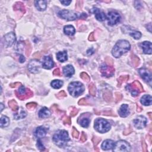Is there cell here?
Returning <instances> with one entry per match:
<instances>
[{"label":"cell","mask_w":152,"mask_h":152,"mask_svg":"<svg viewBox=\"0 0 152 152\" xmlns=\"http://www.w3.org/2000/svg\"><path fill=\"white\" fill-rule=\"evenodd\" d=\"M131 45L126 40H120L116 42L112 50V55L116 58H119L124 54L130 51Z\"/></svg>","instance_id":"obj_1"},{"label":"cell","mask_w":152,"mask_h":152,"mask_svg":"<svg viewBox=\"0 0 152 152\" xmlns=\"http://www.w3.org/2000/svg\"><path fill=\"white\" fill-rule=\"evenodd\" d=\"M53 141L56 146L59 147H64L70 141L68 132L65 130H59L53 136Z\"/></svg>","instance_id":"obj_2"},{"label":"cell","mask_w":152,"mask_h":152,"mask_svg":"<svg viewBox=\"0 0 152 152\" xmlns=\"http://www.w3.org/2000/svg\"><path fill=\"white\" fill-rule=\"evenodd\" d=\"M68 90L70 94L74 97H78L84 91V87L80 82H72L69 84Z\"/></svg>","instance_id":"obj_3"},{"label":"cell","mask_w":152,"mask_h":152,"mask_svg":"<svg viewBox=\"0 0 152 152\" xmlns=\"http://www.w3.org/2000/svg\"><path fill=\"white\" fill-rule=\"evenodd\" d=\"M111 124L103 118H98L95 122V128L100 133H105L110 130Z\"/></svg>","instance_id":"obj_4"},{"label":"cell","mask_w":152,"mask_h":152,"mask_svg":"<svg viewBox=\"0 0 152 152\" xmlns=\"http://www.w3.org/2000/svg\"><path fill=\"white\" fill-rule=\"evenodd\" d=\"M58 16L59 17L64 19V20L73 21L77 19H81L82 14L77 13V12L69 11L67 10H63L58 13Z\"/></svg>","instance_id":"obj_5"},{"label":"cell","mask_w":152,"mask_h":152,"mask_svg":"<svg viewBox=\"0 0 152 152\" xmlns=\"http://www.w3.org/2000/svg\"><path fill=\"white\" fill-rule=\"evenodd\" d=\"M126 89L128 91L130 92L132 96L134 97L139 96L140 93L144 91L141 84L137 80L134 81L132 83L127 84L126 86Z\"/></svg>","instance_id":"obj_6"},{"label":"cell","mask_w":152,"mask_h":152,"mask_svg":"<svg viewBox=\"0 0 152 152\" xmlns=\"http://www.w3.org/2000/svg\"><path fill=\"white\" fill-rule=\"evenodd\" d=\"M15 94L17 98L22 100L27 99L33 96L32 91L29 89H26L23 86H21L18 90L15 91Z\"/></svg>","instance_id":"obj_7"},{"label":"cell","mask_w":152,"mask_h":152,"mask_svg":"<svg viewBox=\"0 0 152 152\" xmlns=\"http://www.w3.org/2000/svg\"><path fill=\"white\" fill-rule=\"evenodd\" d=\"M131 146L128 142L124 140H119L115 143L113 151L115 152L130 151Z\"/></svg>","instance_id":"obj_8"},{"label":"cell","mask_w":152,"mask_h":152,"mask_svg":"<svg viewBox=\"0 0 152 152\" xmlns=\"http://www.w3.org/2000/svg\"><path fill=\"white\" fill-rule=\"evenodd\" d=\"M108 22L110 26H114L121 20V16L116 11H110L108 14Z\"/></svg>","instance_id":"obj_9"},{"label":"cell","mask_w":152,"mask_h":152,"mask_svg":"<svg viewBox=\"0 0 152 152\" xmlns=\"http://www.w3.org/2000/svg\"><path fill=\"white\" fill-rule=\"evenodd\" d=\"M100 71L103 77H111L114 74L115 68L112 65H108L103 64L100 67Z\"/></svg>","instance_id":"obj_10"},{"label":"cell","mask_w":152,"mask_h":152,"mask_svg":"<svg viewBox=\"0 0 152 152\" xmlns=\"http://www.w3.org/2000/svg\"><path fill=\"white\" fill-rule=\"evenodd\" d=\"M28 69L32 73H38L40 71L41 64L37 59L31 60L28 64Z\"/></svg>","instance_id":"obj_11"},{"label":"cell","mask_w":152,"mask_h":152,"mask_svg":"<svg viewBox=\"0 0 152 152\" xmlns=\"http://www.w3.org/2000/svg\"><path fill=\"white\" fill-rule=\"evenodd\" d=\"M134 126L137 129H142L146 126L147 119L144 116H139L134 119Z\"/></svg>","instance_id":"obj_12"},{"label":"cell","mask_w":152,"mask_h":152,"mask_svg":"<svg viewBox=\"0 0 152 152\" xmlns=\"http://www.w3.org/2000/svg\"><path fill=\"white\" fill-rule=\"evenodd\" d=\"M5 45L7 47H11L16 40V37L13 32L8 33L4 36Z\"/></svg>","instance_id":"obj_13"},{"label":"cell","mask_w":152,"mask_h":152,"mask_svg":"<svg viewBox=\"0 0 152 152\" xmlns=\"http://www.w3.org/2000/svg\"><path fill=\"white\" fill-rule=\"evenodd\" d=\"M139 72L141 77L145 82L151 83V73L146 68H140L139 70Z\"/></svg>","instance_id":"obj_14"},{"label":"cell","mask_w":152,"mask_h":152,"mask_svg":"<svg viewBox=\"0 0 152 152\" xmlns=\"http://www.w3.org/2000/svg\"><path fill=\"white\" fill-rule=\"evenodd\" d=\"M54 64L52 58L49 56H44L43 61H42V67L45 69L49 70L54 67Z\"/></svg>","instance_id":"obj_15"},{"label":"cell","mask_w":152,"mask_h":152,"mask_svg":"<svg viewBox=\"0 0 152 152\" xmlns=\"http://www.w3.org/2000/svg\"><path fill=\"white\" fill-rule=\"evenodd\" d=\"M92 12L95 14V17L99 22H103L106 19V15L103 11H101L98 8H93Z\"/></svg>","instance_id":"obj_16"},{"label":"cell","mask_w":152,"mask_h":152,"mask_svg":"<svg viewBox=\"0 0 152 152\" xmlns=\"http://www.w3.org/2000/svg\"><path fill=\"white\" fill-rule=\"evenodd\" d=\"M140 47L143 49V52L146 54H151L152 45L150 42L145 41L140 44Z\"/></svg>","instance_id":"obj_17"},{"label":"cell","mask_w":152,"mask_h":152,"mask_svg":"<svg viewBox=\"0 0 152 152\" xmlns=\"http://www.w3.org/2000/svg\"><path fill=\"white\" fill-rule=\"evenodd\" d=\"M119 115L123 118H125L130 114V111H129L128 106L127 104H124L121 107L119 111H118Z\"/></svg>","instance_id":"obj_18"},{"label":"cell","mask_w":152,"mask_h":152,"mask_svg":"<svg viewBox=\"0 0 152 152\" xmlns=\"http://www.w3.org/2000/svg\"><path fill=\"white\" fill-rule=\"evenodd\" d=\"M47 134V130L43 127H39L35 131V137L38 139H42Z\"/></svg>","instance_id":"obj_19"},{"label":"cell","mask_w":152,"mask_h":152,"mask_svg":"<svg viewBox=\"0 0 152 152\" xmlns=\"http://www.w3.org/2000/svg\"><path fill=\"white\" fill-rule=\"evenodd\" d=\"M63 72L65 77H71L74 74V68L71 65H68L64 67Z\"/></svg>","instance_id":"obj_20"},{"label":"cell","mask_w":152,"mask_h":152,"mask_svg":"<svg viewBox=\"0 0 152 152\" xmlns=\"http://www.w3.org/2000/svg\"><path fill=\"white\" fill-rule=\"evenodd\" d=\"M114 141L112 140H106L102 144V148L104 150H108L112 148L114 146Z\"/></svg>","instance_id":"obj_21"},{"label":"cell","mask_w":152,"mask_h":152,"mask_svg":"<svg viewBox=\"0 0 152 152\" xmlns=\"http://www.w3.org/2000/svg\"><path fill=\"white\" fill-rule=\"evenodd\" d=\"M26 115H27V114H26V111H24L22 108H19L18 110H17V112L16 113V114H14V118L16 120L21 119L25 118Z\"/></svg>","instance_id":"obj_22"},{"label":"cell","mask_w":152,"mask_h":152,"mask_svg":"<svg viewBox=\"0 0 152 152\" xmlns=\"http://www.w3.org/2000/svg\"><path fill=\"white\" fill-rule=\"evenodd\" d=\"M35 5L36 8L39 11H44L47 8L46 1H35Z\"/></svg>","instance_id":"obj_23"},{"label":"cell","mask_w":152,"mask_h":152,"mask_svg":"<svg viewBox=\"0 0 152 152\" xmlns=\"http://www.w3.org/2000/svg\"><path fill=\"white\" fill-rule=\"evenodd\" d=\"M80 118H81V119L80 118H79L78 123L80 124V125L83 127L87 128V127H89L90 124V119H89V118L84 117L83 115H82Z\"/></svg>","instance_id":"obj_24"},{"label":"cell","mask_w":152,"mask_h":152,"mask_svg":"<svg viewBox=\"0 0 152 152\" xmlns=\"http://www.w3.org/2000/svg\"><path fill=\"white\" fill-rule=\"evenodd\" d=\"M51 115V112L47 108L44 107L39 112V116L41 118H48Z\"/></svg>","instance_id":"obj_25"},{"label":"cell","mask_w":152,"mask_h":152,"mask_svg":"<svg viewBox=\"0 0 152 152\" xmlns=\"http://www.w3.org/2000/svg\"><path fill=\"white\" fill-rule=\"evenodd\" d=\"M56 58L61 63H64L68 59V55H67V51H63V52H59L56 54Z\"/></svg>","instance_id":"obj_26"},{"label":"cell","mask_w":152,"mask_h":152,"mask_svg":"<svg viewBox=\"0 0 152 152\" xmlns=\"http://www.w3.org/2000/svg\"><path fill=\"white\" fill-rule=\"evenodd\" d=\"M152 98L151 96L149 95H147L143 96L141 98V103L145 106H150L151 105Z\"/></svg>","instance_id":"obj_27"},{"label":"cell","mask_w":152,"mask_h":152,"mask_svg":"<svg viewBox=\"0 0 152 152\" xmlns=\"http://www.w3.org/2000/svg\"><path fill=\"white\" fill-rule=\"evenodd\" d=\"M13 8L15 11H20L23 14L26 13V8L23 3L22 2H17L13 6Z\"/></svg>","instance_id":"obj_28"},{"label":"cell","mask_w":152,"mask_h":152,"mask_svg":"<svg viewBox=\"0 0 152 152\" xmlns=\"http://www.w3.org/2000/svg\"><path fill=\"white\" fill-rule=\"evenodd\" d=\"M64 32L65 34L69 35V36H72L75 33V30L72 26L68 25L65 26L64 28Z\"/></svg>","instance_id":"obj_29"},{"label":"cell","mask_w":152,"mask_h":152,"mask_svg":"<svg viewBox=\"0 0 152 152\" xmlns=\"http://www.w3.org/2000/svg\"><path fill=\"white\" fill-rule=\"evenodd\" d=\"M63 84L64 83L63 81L59 80H53L52 82H51V85L53 88H54V89H58L63 86Z\"/></svg>","instance_id":"obj_30"},{"label":"cell","mask_w":152,"mask_h":152,"mask_svg":"<svg viewBox=\"0 0 152 152\" xmlns=\"http://www.w3.org/2000/svg\"><path fill=\"white\" fill-rule=\"evenodd\" d=\"M10 124V119L7 116H2L1 118V127L4 128L8 126Z\"/></svg>","instance_id":"obj_31"},{"label":"cell","mask_w":152,"mask_h":152,"mask_svg":"<svg viewBox=\"0 0 152 152\" xmlns=\"http://www.w3.org/2000/svg\"><path fill=\"white\" fill-rule=\"evenodd\" d=\"M8 105H9V107L11 108L13 111H17L19 109V107L17 105V102H16L14 100H11L8 102Z\"/></svg>","instance_id":"obj_32"},{"label":"cell","mask_w":152,"mask_h":152,"mask_svg":"<svg viewBox=\"0 0 152 152\" xmlns=\"http://www.w3.org/2000/svg\"><path fill=\"white\" fill-rule=\"evenodd\" d=\"M129 34H130L131 36L135 39H140L141 37V33L140 32L135 31H131L129 32Z\"/></svg>","instance_id":"obj_33"},{"label":"cell","mask_w":152,"mask_h":152,"mask_svg":"<svg viewBox=\"0 0 152 152\" xmlns=\"http://www.w3.org/2000/svg\"><path fill=\"white\" fill-rule=\"evenodd\" d=\"M103 99H105L106 102H109L111 101L112 100V93H111V92L109 91H107L105 92H104L103 95Z\"/></svg>","instance_id":"obj_34"},{"label":"cell","mask_w":152,"mask_h":152,"mask_svg":"<svg viewBox=\"0 0 152 152\" xmlns=\"http://www.w3.org/2000/svg\"><path fill=\"white\" fill-rule=\"evenodd\" d=\"M128 79H129V75H122L121 77H119V78L117 79L118 83V87L121 86L123 83L127 82V80H128Z\"/></svg>","instance_id":"obj_35"},{"label":"cell","mask_w":152,"mask_h":152,"mask_svg":"<svg viewBox=\"0 0 152 152\" xmlns=\"http://www.w3.org/2000/svg\"><path fill=\"white\" fill-rule=\"evenodd\" d=\"M131 62H132V65H133V66L134 67H137L138 65H139L140 59L137 56L135 55H133L131 56Z\"/></svg>","instance_id":"obj_36"},{"label":"cell","mask_w":152,"mask_h":152,"mask_svg":"<svg viewBox=\"0 0 152 152\" xmlns=\"http://www.w3.org/2000/svg\"><path fill=\"white\" fill-rule=\"evenodd\" d=\"M89 93L92 96H95L96 95V86L93 83H91L89 84Z\"/></svg>","instance_id":"obj_37"},{"label":"cell","mask_w":152,"mask_h":152,"mask_svg":"<svg viewBox=\"0 0 152 152\" xmlns=\"http://www.w3.org/2000/svg\"><path fill=\"white\" fill-rule=\"evenodd\" d=\"M26 43V56H29L30 55V54H31V50H32V48H31V43L28 41V40H26L25 42Z\"/></svg>","instance_id":"obj_38"},{"label":"cell","mask_w":152,"mask_h":152,"mask_svg":"<svg viewBox=\"0 0 152 152\" xmlns=\"http://www.w3.org/2000/svg\"><path fill=\"white\" fill-rule=\"evenodd\" d=\"M80 77L83 80L86 81V82H89L90 80V78L89 77V75L87 73H86V72H82L80 74Z\"/></svg>","instance_id":"obj_39"},{"label":"cell","mask_w":152,"mask_h":152,"mask_svg":"<svg viewBox=\"0 0 152 152\" xmlns=\"http://www.w3.org/2000/svg\"><path fill=\"white\" fill-rule=\"evenodd\" d=\"M37 107V103L35 102H30L26 105V107L29 109H33Z\"/></svg>","instance_id":"obj_40"},{"label":"cell","mask_w":152,"mask_h":152,"mask_svg":"<svg viewBox=\"0 0 152 152\" xmlns=\"http://www.w3.org/2000/svg\"><path fill=\"white\" fill-rule=\"evenodd\" d=\"M72 137H73L74 138H75V139H77V138H78L79 136V131L77 130H76V129L74 128V127L72 128Z\"/></svg>","instance_id":"obj_41"},{"label":"cell","mask_w":152,"mask_h":152,"mask_svg":"<svg viewBox=\"0 0 152 152\" xmlns=\"http://www.w3.org/2000/svg\"><path fill=\"white\" fill-rule=\"evenodd\" d=\"M67 96V94L65 92L64 90H62L59 92L56 95V98H58V99H62L63 98H65V97Z\"/></svg>","instance_id":"obj_42"},{"label":"cell","mask_w":152,"mask_h":152,"mask_svg":"<svg viewBox=\"0 0 152 152\" xmlns=\"http://www.w3.org/2000/svg\"><path fill=\"white\" fill-rule=\"evenodd\" d=\"M79 104L80 105H88L89 103H88L87 100L86 98H83L79 100Z\"/></svg>","instance_id":"obj_43"},{"label":"cell","mask_w":152,"mask_h":152,"mask_svg":"<svg viewBox=\"0 0 152 152\" xmlns=\"http://www.w3.org/2000/svg\"><path fill=\"white\" fill-rule=\"evenodd\" d=\"M37 147H38V148L40 150H45V147L42 144L41 141L40 140H38V141H37Z\"/></svg>","instance_id":"obj_44"},{"label":"cell","mask_w":152,"mask_h":152,"mask_svg":"<svg viewBox=\"0 0 152 152\" xmlns=\"http://www.w3.org/2000/svg\"><path fill=\"white\" fill-rule=\"evenodd\" d=\"M101 141V139L99 137H93L92 139V141L93 142V144H94L95 146H96V145L98 144L99 143H100V141Z\"/></svg>","instance_id":"obj_45"},{"label":"cell","mask_w":152,"mask_h":152,"mask_svg":"<svg viewBox=\"0 0 152 152\" xmlns=\"http://www.w3.org/2000/svg\"><path fill=\"white\" fill-rule=\"evenodd\" d=\"M83 6V1H77L76 2V6L75 7L77 10H80L82 8Z\"/></svg>","instance_id":"obj_46"},{"label":"cell","mask_w":152,"mask_h":152,"mask_svg":"<svg viewBox=\"0 0 152 152\" xmlns=\"http://www.w3.org/2000/svg\"><path fill=\"white\" fill-rule=\"evenodd\" d=\"M64 124L67 125H70L71 124V118L70 116H68L64 120Z\"/></svg>","instance_id":"obj_47"},{"label":"cell","mask_w":152,"mask_h":152,"mask_svg":"<svg viewBox=\"0 0 152 152\" xmlns=\"http://www.w3.org/2000/svg\"><path fill=\"white\" fill-rule=\"evenodd\" d=\"M86 140H87V136H86V134L84 133V132H82V135H81V138H80V141H82V142H85L86 141Z\"/></svg>","instance_id":"obj_48"},{"label":"cell","mask_w":152,"mask_h":152,"mask_svg":"<svg viewBox=\"0 0 152 152\" xmlns=\"http://www.w3.org/2000/svg\"><path fill=\"white\" fill-rule=\"evenodd\" d=\"M115 97H116V102H118L120 101L122 99V98H123V96H122V95L121 93H115Z\"/></svg>","instance_id":"obj_49"},{"label":"cell","mask_w":152,"mask_h":152,"mask_svg":"<svg viewBox=\"0 0 152 152\" xmlns=\"http://www.w3.org/2000/svg\"><path fill=\"white\" fill-rule=\"evenodd\" d=\"M53 74L55 76H60L61 75V71H60V70L59 68H56L53 71Z\"/></svg>","instance_id":"obj_50"},{"label":"cell","mask_w":152,"mask_h":152,"mask_svg":"<svg viewBox=\"0 0 152 152\" xmlns=\"http://www.w3.org/2000/svg\"><path fill=\"white\" fill-rule=\"evenodd\" d=\"M78 112H79L78 109H76V108H74V109H72V110L71 111V112H70L71 116H75L76 115L78 114Z\"/></svg>","instance_id":"obj_51"},{"label":"cell","mask_w":152,"mask_h":152,"mask_svg":"<svg viewBox=\"0 0 152 152\" xmlns=\"http://www.w3.org/2000/svg\"><path fill=\"white\" fill-rule=\"evenodd\" d=\"M105 62H106V63L107 64V65H112V64H113L112 59L109 57L106 58Z\"/></svg>","instance_id":"obj_52"},{"label":"cell","mask_w":152,"mask_h":152,"mask_svg":"<svg viewBox=\"0 0 152 152\" xmlns=\"http://www.w3.org/2000/svg\"><path fill=\"white\" fill-rule=\"evenodd\" d=\"M142 149L143 151H147V145L144 140L142 141Z\"/></svg>","instance_id":"obj_53"},{"label":"cell","mask_w":152,"mask_h":152,"mask_svg":"<svg viewBox=\"0 0 152 152\" xmlns=\"http://www.w3.org/2000/svg\"><path fill=\"white\" fill-rule=\"evenodd\" d=\"M89 40L90 41H95V37L94 36V33H91L89 36Z\"/></svg>","instance_id":"obj_54"},{"label":"cell","mask_w":152,"mask_h":152,"mask_svg":"<svg viewBox=\"0 0 152 152\" xmlns=\"http://www.w3.org/2000/svg\"><path fill=\"white\" fill-rule=\"evenodd\" d=\"M22 86V84L20 83H11L10 84V86L12 88H14V87H16L17 86Z\"/></svg>","instance_id":"obj_55"},{"label":"cell","mask_w":152,"mask_h":152,"mask_svg":"<svg viewBox=\"0 0 152 152\" xmlns=\"http://www.w3.org/2000/svg\"><path fill=\"white\" fill-rule=\"evenodd\" d=\"M132 131V130L131 128H128V129H127V130H125L124 131V134L125 135H128V134H130L131 132Z\"/></svg>","instance_id":"obj_56"},{"label":"cell","mask_w":152,"mask_h":152,"mask_svg":"<svg viewBox=\"0 0 152 152\" xmlns=\"http://www.w3.org/2000/svg\"><path fill=\"white\" fill-rule=\"evenodd\" d=\"M60 3L63 5H64V6H68L71 3V1H61Z\"/></svg>","instance_id":"obj_57"},{"label":"cell","mask_w":152,"mask_h":152,"mask_svg":"<svg viewBox=\"0 0 152 152\" xmlns=\"http://www.w3.org/2000/svg\"><path fill=\"white\" fill-rule=\"evenodd\" d=\"M103 115H111V116H115V115H114V113L111 112V111H105V112H103Z\"/></svg>","instance_id":"obj_58"},{"label":"cell","mask_w":152,"mask_h":152,"mask_svg":"<svg viewBox=\"0 0 152 152\" xmlns=\"http://www.w3.org/2000/svg\"><path fill=\"white\" fill-rule=\"evenodd\" d=\"M19 61H20V62L21 63H24V62L25 61V58H24V56L22 55H20V58H19Z\"/></svg>","instance_id":"obj_59"},{"label":"cell","mask_w":152,"mask_h":152,"mask_svg":"<svg viewBox=\"0 0 152 152\" xmlns=\"http://www.w3.org/2000/svg\"><path fill=\"white\" fill-rule=\"evenodd\" d=\"M137 112H141V111L143 110V108H141V107H140L139 105H137Z\"/></svg>","instance_id":"obj_60"},{"label":"cell","mask_w":152,"mask_h":152,"mask_svg":"<svg viewBox=\"0 0 152 152\" xmlns=\"http://www.w3.org/2000/svg\"><path fill=\"white\" fill-rule=\"evenodd\" d=\"M147 138H148V139L149 140V141H150V143H151V135H147Z\"/></svg>","instance_id":"obj_61"},{"label":"cell","mask_w":152,"mask_h":152,"mask_svg":"<svg viewBox=\"0 0 152 152\" xmlns=\"http://www.w3.org/2000/svg\"><path fill=\"white\" fill-rule=\"evenodd\" d=\"M147 114H148V115L149 116L150 119H152V114H151V112H148Z\"/></svg>","instance_id":"obj_62"},{"label":"cell","mask_w":152,"mask_h":152,"mask_svg":"<svg viewBox=\"0 0 152 152\" xmlns=\"http://www.w3.org/2000/svg\"><path fill=\"white\" fill-rule=\"evenodd\" d=\"M1 112H2L3 111V109H4V105H3V104L1 103Z\"/></svg>","instance_id":"obj_63"},{"label":"cell","mask_w":152,"mask_h":152,"mask_svg":"<svg viewBox=\"0 0 152 152\" xmlns=\"http://www.w3.org/2000/svg\"><path fill=\"white\" fill-rule=\"evenodd\" d=\"M95 112L96 113V114L97 115H100V112H97L96 111H95Z\"/></svg>","instance_id":"obj_64"}]
</instances>
